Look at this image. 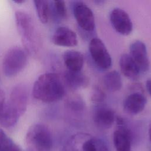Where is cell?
Returning a JSON list of instances; mask_svg holds the SVG:
<instances>
[{
	"instance_id": "52a82bcc",
	"label": "cell",
	"mask_w": 151,
	"mask_h": 151,
	"mask_svg": "<svg viewBox=\"0 0 151 151\" xmlns=\"http://www.w3.org/2000/svg\"><path fill=\"white\" fill-rule=\"evenodd\" d=\"M64 151H109L104 143L100 139L84 136V139H71L66 144Z\"/></svg>"
},
{
	"instance_id": "7a4b0ae2",
	"label": "cell",
	"mask_w": 151,
	"mask_h": 151,
	"mask_svg": "<svg viewBox=\"0 0 151 151\" xmlns=\"http://www.w3.org/2000/svg\"><path fill=\"white\" fill-rule=\"evenodd\" d=\"M15 21L24 49L28 54H36L40 48V37L32 17L27 12L18 10Z\"/></svg>"
},
{
	"instance_id": "ba28073f",
	"label": "cell",
	"mask_w": 151,
	"mask_h": 151,
	"mask_svg": "<svg viewBox=\"0 0 151 151\" xmlns=\"http://www.w3.org/2000/svg\"><path fill=\"white\" fill-rule=\"evenodd\" d=\"M74 18L81 29L91 32L95 28V19L92 10L85 4L78 2L74 5Z\"/></svg>"
},
{
	"instance_id": "d4e9b609",
	"label": "cell",
	"mask_w": 151,
	"mask_h": 151,
	"mask_svg": "<svg viewBox=\"0 0 151 151\" xmlns=\"http://www.w3.org/2000/svg\"><path fill=\"white\" fill-rule=\"evenodd\" d=\"M25 2V0H15V1H13V2L14 3H16L17 4H23Z\"/></svg>"
},
{
	"instance_id": "7402d4cb",
	"label": "cell",
	"mask_w": 151,
	"mask_h": 151,
	"mask_svg": "<svg viewBox=\"0 0 151 151\" xmlns=\"http://www.w3.org/2000/svg\"><path fill=\"white\" fill-rule=\"evenodd\" d=\"M104 99V94L99 88H96L94 90L92 94V100L96 103L101 102Z\"/></svg>"
},
{
	"instance_id": "484cf974",
	"label": "cell",
	"mask_w": 151,
	"mask_h": 151,
	"mask_svg": "<svg viewBox=\"0 0 151 151\" xmlns=\"http://www.w3.org/2000/svg\"><path fill=\"white\" fill-rule=\"evenodd\" d=\"M149 136L150 140L151 142V122H150L149 126Z\"/></svg>"
},
{
	"instance_id": "277c9868",
	"label": "cell",
	"mask_w": 151,
	"mask_h": 151,
	"mask_svg": "<svg viewBox=\"0 0 151 151\" xmlns=\"http://www.w3.org/2000/svg\"><path fill=\"white\" fill-rule=\"evenodd\" d=\"M26 140L37 151H50L52 147V139L50 129L43 124L32 125L28 129Z\"/></svg>"
},
{
	"instance_id": "ffe728a7",
	"label": "cell",
	"mask_w": 151,
	"mask_h": 151,
	"mask_svg": "<svg viewBox=\"0 0 151 151\" xmlns=\"http://www.w3.org/2000/svg\"><path fill=\"white\" fill-rule=\"evenodd\" d=\"M50 14L57 18L64 19L67 17V8L65 2L63 1H52L50 4Z\"/></svg>"
},
{
	"instance_id": "3957f363",
	"label": "cell",
	"mask_w": 151,
	"mask_h": 151,
	"mask_svg": "<svg viewBox=\"0 0 151 151\" xmlns=\"http://www.w3.org/2000/svg\"><path fill=\"white\" fill-rule=\"evenodd\" d=\"M28 61V53L19 46L15 45L8 50L2 60V71L7 77L18 75L25 67Z\"/></svg>"
},
{
	"instance_id": "44dd1931",
	"label": "cell",
	"mask_w": 151,
	"mask_h": 151,
	"mask_svg": "<svg viewBox=\"0 0 151 151\" xmlns=\"http://www.w3.org/2000/svg\"><path fill=\"white\" fill-rule=\"evenodd\" d=\"M14 143L13 140L0 129V151H8Z\"/></svg>"
},
{
	"instance_id": "d6986e66",
	"label": "cell",
	"mask_w": 151,
	"mask_h": 151,
	"mask_svg": "<svg viewBox=\"0 0 151 151\" xmlns=\"http://www.w3.org/2000/svg\"><path fill=\"white\" fill-rule=\"evenodd\" d=\"M34 4L39 20L42 24H47L51 16L49 1L45 0H35L34 1Z\"/></svg>"
},
{
	"instance_id": "603a6c76",
	"label": "cell",
	"mask_w": 151,
	"mask_h": 151,
	"mask_svg": "<svg viewBox=\"0 0 151 151\" xmlns=\"http://www.w3.org/2000/svg\"><path fill=\"white\" fill-rule=\"evenodd\" d=\"M146 89L151 97V79H148L146 83Z\"/></svg>"
},
{
	"instance_id": "5b68a950",
	"label": "cell",
	"mask_w": 151,
	"mask_h": 151,
	"mask_svg": "<svg viewBox=\"0 0 151 151\" xmlns=\"http://www.w3.org/2000/svg\"><path fill=\"white\" fill-rule=\"evenodd\" d=\"M28 90L24 83L15 86L12 89L8 101H5L6 107L20 117L25 112L28 103Z\"/></svg>"
},
{
	"instance_id": "9a60e30c",
	"label": "cell",
	"mask_w": 151,
	"mask_h": 151,
	"mask_svg": "<svg viewBox=\"0 0 151 151\" xmlns=\"http://www.w3.org/2000/svg\"><path fill=\"white\" fill-rule=\"evenodd\" d=\"M119 66L123 74L131 80H136L140 71L137 65L128 54H122L119 59Z\"/></svg>"
},
{
	"instance_id": "8fae6325",
	"label": "cell",
	"mask_w": 151,
	"mask_h": 151,
	"mask_svg": "<svg viewBox=\"0 0 151 151\" xmlns=\"http://www.w3.org/2000/svg\"><path fill=\"white\" fill-rule=\"evenodd\" d=\"M52 41L56 45L67 47H75L78 44L76 32L66 27H59L55 30Z\"/></svg>"
},
{
	"instance_id": "cb8c5ba5",
	"label": "cell",
	"mask_w": 151,
	"mask_h": 151,
	"mask_svg": "<svg viewBox=\"0 0 151 151\" xmlns=\"http://www.w3.org/2000/svg\"><path fill=\"white\" fill-rule=\"evenodd\" d=\"M8 151H21V149L18 145L14 143Z\"/></svg>"
},
{
	"instance_id": "9c48e42d",
	"label": "cell",
	"mask_w": 151,
	"mask_h": 151,
	"mask_svg": "<svg viewBox=\"0 0 151 151\" xmlns=\"http://www.w3.org/2000/svg\"><path fill=\"white\" fill-rule=\"evenodd\" d=\"M110 20L114 29L123 35H129L133 29V24L129 14L123 9L116 8L110 14Z\"/></svg>"
},
{
	"instance_id": "7c38bea8",
	"label": "cell",
	"mask_w": 151,
	"mask_h": 151,
	"mask_svg": "<svg viewBox=\"0 0 151 151\" xmlns=\"http://www.w3.org/2000/svg\"><path fill=\"white\" fill-rule=\"evenodd\" d=\"M116 119L114 111L104 105L97 106L93 114V120L96 126L101 129L110 128Z\"/></svg>"
},
{
	"instance_id": "8992f818",
	"label": "cell",
	"mask_w": 151,
	"mask_h": 151,
	"mask_svg": "<svg viewBox=\"0 0 151 151\" xmlns=\"http://www.w3.org/2000/svg\"><path fill=\"white\" fill-rule=\"evenodd\" d=\"M90 55L96 65L101 69L107 70L111 66V57L103 42L98 38H92L88 45Z\"/></svg>"
},
{
	"instance_id": "30bf717a",
	"label": "cell",
	"mask_w": 151,
	"mask_h": 151,
	"mask_svg": "<svg viewBox=\"0 0 151 151\" xmlns=\"http://www.w3.org/2000/svg\"><path fill=\"white\" fill-rule=\"evenodd\" d=\"M130 55L139 68L140 73L147 72L149 68V61L145 44L136 40L130 45Z\"/></svg>"
},
{
	"instance_id": "6da1fadb",
	"label": "cell",
	"mask_w": 151,
	"mask_h": 151,
	"mask_svg": "<svg viewBox=\"0 0 151 151\" xmlns=\"http://www.w3.org/2000/svg\"><path fill=\"white\" fill-rule=\"evenodd\" d=\"M65 93L60 76L54 73L40 75L34 82L32 95L35 99L44 103H50L61 100Z\"/></svg>"
},
{
	"instance_id": "5bb4252c",
	"label": "cell",
	"mask_w": 151,
	"mask_h": 151,
	"mask_svg": "<svg viewBox=\"0 0 151 151\" xmlns=\"http://www.w3.org/2000/svg\"><path fill=\"white\" fill-rule=\"evenodd\" d=\"M113 143L117 151H132L131 134L124 124L119 125L114 130Z\"/></svg>"
},
{
	"instance_id": "e0dca14e",
	"label": "cell",
	"mask_w": 151,
	"mask_h": 151,
	"mask_svg": "<svg viewBox=\"0 0 151 151\" xmlns=\"http://www.w3.org/2000/svg\"><path fill=\"white\" fill-rule=\"evenodd\" d=\"M103 83L105 87L109 91L115 92L119 91L122 86L121 76L117 71H109L104 76Z\"/></svg>"
},
{
	"instance_id": "ac0fdd59",
	"label": "cell",
	"mask_w": 151,
	"mask_h": 151,
	"mask_svg": "<svg viewBox=\"0 0 151 151\" xmlns=\"http://www.w3.org/2000/svg\"><path fill=\"white\" fill-rule=\"evenodd\" d=\"M65 79L67 85L73 89H77L87 84V79L81 71H68L65 74Z\"/></svg>"
},
{
	"instance_id": "2e32d148",
	"label": "cell",
	"mask_w": 151,
	"mask_h": 151,
	"mask_svg": "<svg viewBox=\"0 0 151 151\" xmlns=\"http://www.w3.org/2000/svg\"><path fill=\"white\" fill-rule=\"evenodd\" d=\"M65 65L68 71H80L84 64L83 54L76 50H68L63 55Z\"/></svg>"
},
{
	"instance_id": "4fadbf2b",
	"label": "cell",
	"mask_w": 151,
	"mask_h": 151,
	"mask_svg": "<svg viewBox=\"0 0 151 151\" xmlns=\"http://www.w3.org/2000/svg\"><path fill=\"white\" fill-rule=\"evenodd\" d=\"M147 103L145 96L139 93L135 92L129 94L123 101L124 111L131 115H136L142 112Z\"/></svg>"
}]
</instances>
